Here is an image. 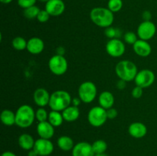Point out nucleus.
Returning <instances> with one entry per match:
<instances>
[{
	"label": "nucleus",
	"mask_w": 157,
	"mask_h": 156,
	"mask_svg": "<svg viewBox=\"0 0 157 156\" xmlns=\"http://www.w3.org/2000/svg\"><path fill=\"white\" fill-rule=\"evenodd\" d=\"M36 130L38 135L41 139H51L55 135V127L48 121L38 122Z\"/></svg>",
	"instance_id": "obj_15"
},
{
	"label": "nucleus",
	"mask_w": 157,
	"mask_h": 156,
	"mask_svg": "<svg viewBox=\"0 0 157 156\" xmlns=\"http://www.w3.org/2000/svg\"><path fill=\"white\" fill-rule=\"evenodd\" d=\"M27 42L24 38L21 36L15 37L13 38L12 41V45L13 48L16 50H24L25 49L27 48Z\"/></svg>",
	"instance_id": "obj_25"
},
{
	"label": "nucleus",
	"mask_w": 157,
	"mask_h": 156,
	"mask_svg": "<svg viewBox=\"0 0 157 156\" xmlns=\"http://www.w3.org/2000/svg\"><path fill=\"white\" fill-rule=\"evenodd\" d=\"M51 15H49L48 12L45 9H44V10H41L39 12L38 16H37V20H38L40 23H45L48 21Z\"/></svg>",
	"instance_id": "obj_32"
},
{
	"label": "nucleus",
	"mask_w": 157,
	"mask_h": 156,
	"mask_svg": "<svg viewBox=\"0 0 157 156\" xmlns=\"http://www.w3.org/2000/svg\"><path fill=\"white\" fill-rule=\"evenodd\" d=\"M57 145L58 148L64 151H72L73 148L75 147V144L74 140L67 136H60L57 140Z\"/></svg>",
	"instance_id": "obj_22"
},
{
	"label": "nucleus",
	"mask_w": 157,
	"mask_h": 156,
	"mask_svg": "<svg viewBox=\"0 0 157 156\" xmlns=\"http://www.w3.org/2000/svg\"><path fill=\"white\" fill-rule=\"evenodd\" d=\"M72 156H94L92 144L87 142H81L75 144L71 151Z\"/></svg>",
	"instance_id": "obj_13"
},
{
	"label": "nucleus",
	"mask_w": 157,
	"mask_h": 156,
	"mask_svg": "<svg viewBox=\"0 0 157 156\" xmlns=\"http://www.w3.org/2000/svg\"><path fill=\"white\" fill-rule=\"evenodd\" d=\"M104 35H106L107 38L109 39H113V38H119L121 36V32L118 28H115L110 26L106 28H104Z\"/></svg>",
	"instance_id": "obj_30"
},
{
	"label": "nucleus",
	"mask_w": 157,
	"mask_h": 156,
	"mask_svg": "<svg viewBox=\"0 0 157 156\" xmlns=\"http://www.w3.org/2000/svg\"><path fill=\"white\" fill-rule=\"evenodd\" d=\"M56 54L63 55V56H64V53H65V49L63 47H58L56 50Z\"/></svg>",
	"instance_id": "obj_39"
},
{
	"label": "nucleus",
	"mask_w": 157,
	"mask_h": 156,
	"mask_svg": "<svg viewBox=\"0 0 157 156\" xmlns=\"http://www.w3.org/2000/svg\"><path fill=\"white\" fill-rule=\"evenodd\" d=\"M0 1H1V2L2 3V4L7 5V4H9V3L12 2L13 0H0Z\"/></svg>",
	"instance_id": "obj_42"
},
{
	"label": "nucleus",
	"mask_w": 157,
	"mask_h": 156,
	"mask_svg": "<svg viewBox=\"0 0 157 156\" xmlns=\"http://www.w3.org/2000/svg\"><path fill=\"white\" fill-rule=\"evenodd\" d=\"M72 98L70 93L66 90H58L51 94L49 107L52 110L62 112L71 104Z\"/></svg>",
	"instance_id": "obj_3"
},
{
	"label": "nucleus",
	"mask_w": 157,
	"mask_h": 156,
	"mask_svg": "<svg viewBox=\"0 0 157 156\" xmlns=\"http://www.w3.org/2000/svg\"><path fill=\"white\" fill-rule=\"evenodd\" d=\"M38 1L42 2H47L49 1V0H38Z\"/></svg>",
	"instance_id": "obj_44"
},
{
	"label": "nucleus",
	"mask_w": 157,
	"mask_h": 156,
	"mask_svg": "<svg viewBox=\"0 0 157 156\" xmlns=\"http://www.w3.org/2000/svg\"><path fill=\"white\" fill-rule=\"evenodd\" d=\"M122 0H109L107 2V8L111 11L113 13L118 12L122 9L123 8Z\"/></svg>",
	"instance_id": "obj_28"
},
{
	"label": "nucleus",
	"mask_w": 157,
	"mask_h": 156,
	"mask_svg": "<svg viewBox=\"0 0 157 156\" xmlns=\"http://www.w3.org/2000/svg\"><path fill=\"white\" fill-rule=\"evenodd\" d=\"M94 156H108V155L104 152V153H101V154H95Z\"/></svg>",
	"instance_id": "obj_43"
},
{
	"label": "nucleus",
	"mask_w": 157,
	"mask_h": 156,
	"mask_svg": "<svg viewBox=\"0 0 157 156\" xmlns=\"http://www.w3.org/2000/svg\"><path fill=\"white\" fill-rule=\"evenodd\" d=\"M90 18L95 25L106 28L112 26L114 21V15L108 8L95 7L90 11Z\"/></svg>",
	"instance_id": "obj_1"
},
{
	"label": "nucleus",
	"mask_w": 157,
	"mask_h": 156,
	"mask_svg": "<svg viewBox=\"0 0 157 156\" xmlns=\"http://www.w3.org/2000/svg\"><path fill=\"white\" fill-rule=\"evenodd\" d=\"M33 149L36 151L38 155L49 156L54 151V144L50 139L39 138L35 140Z\"/></svg>",
	"instance_id": "obj_11"
},
{
	"label": "nucleus",
	"mask_w": 157,
	"mask_h": 156,
	"mask_svg": "<svg viewBox=\"0 0 157 156\" xmlns=\"http://www.w3.org/2000/svg\"><path fill=\"white\" fill-rule=\"evenodd\" d=\"M156 33V26L153 21H144L139 24L136 34L139 39L147 41L152 39Z\"/></svg>",
	"instance_id": "obj_8"
},
{
	"label": "nucleus",
	"mask_w": 157,
	"mask_h": 156,
	"mask_svg": "<svg viewBox=\"0 0 157 156\" xmlns=\"http://www.w3.org/2000/svg\"><path fill=\"white\" fill-rule=\"evenodd\" d=\"M63 118L65 122H73L76 121L80 116V110L78 107L73 105L69 106L68 107L61 112Z\"/></svg>",
	"instance_id": "obj_20"
},
{
	"label": "nucleus",
	"mask_w": 157,
	"mask_h": 156,
	"mask_svg": "<svg viewBox=\"0 0 157 156\" xmlns=\"http://www.w3.org/2000/svg\"><path fill=\"white\" fill-rule=\"evenodd\" d=\"M108 119L107 115V110L100 106H94L89 110L87 114V120L90 125L93 127H101Z\"/></svg>",
	"instance_id": "obj_6"
},
{
	"label": "nucleus",
	"mask_w": 157,
	"mask_h": 156,
	"mask_svg": "<svg viewBox=\"0 0 157 156\" xmlns=\"http://www.w3.org/2000/svg\"><path fill=\"white\" fill-rule=\"evenodd\" d=\"M115 73L118 78L126 82L134 80L138 73V69L133 61L124 60L117 64L115 67Z\"/></svg>",
	"instance_id": "obj_4"
},
{
	"label": "nucleus",
	"mask_w": 157,
	"mask_h": 156,
	"mask_svg": "<svg viewBox=\"0 0 157 156\" xmlns=\"http://www.w3.org/2000/svg\"><path fill=\"white\" fill-rule=\"evenodd\" d=\"M35 142V140L34 139L33 136L28 133H23V134L20 135L18 139V145L20 146V148L25 151H30V150L33 149Z\"/></svg>",
	"instance_id": "obj_21"
},
{
	"label": "nucleus",
	"mask_w": 157,
	"mask_h": 156,
	"mask_svg": "<svg viewBox=\"0 0 157 156\" xmlns=\"http://www.w3.org/2000/svg\"><path fill=\"white\" fill-rule=\"evenodd\" d=\"M126 46L119 38L110 39L106 44V51L112 58H120L125 53Z\"/></svg>",
	"instance_id": "obj_10"
},
{
	"label": "nucleus",
	"mask_w": 157,
	"mask_h": 156,
	"mask_svg": "<svg viewBox=\"0 0 157 156\" xmlns=\"http://www.w3.org/2000/svg\"><path fill=\"white\" fill-rule=\"evenodd\" d=\"M142 17L144 21H150L152 17V14L150 11H144L142 14Z\"/></svg>",
	"instance_id": "obj_37"
},
{
	"label": "nucleus",
	"mask_w": 157,
	"mask_h": 156,
	"mask_svg": "<svg viewBox=\"0 0 157 156\" xmlns=\"http://www.w3.org/2000/svg\"><path fill=\"white\" fill-rule=\"evenodd\" d=\"M133 51L136 55L142 58L150 56L152 52V47L147 41L138 39L137 41L133 45Z\"/></svg>",
	"instance_id": "obj_16"
},
{
	"label": "nucleus",
	"mask_w": 157,
	"mask_h": 156,
	"mask_svg": "<svg viewBox=\"0 0 157 156\" xmlns=\"http://www.w3.org/2000/svg\"><path fill=\"white\" fill-rule=\"evenodd\" d=\"M144 89L142 87H139V86H136L132 90L131 95L133 98L135 99H140L141 96H143V93H144Z\"/></svg>",
	"instance_id": "obj_34"
},
{
	"label": "nucleus",
	"mask_w": 157,
	"mask_h": 156,
	"mask_svg": "<svg viewBox=\"0 0 157 156\" xmlns=\"http://www.w3.org/2000/svg\"><path fill=\"white\" fill-rule=\"evenodd\" d=\"M0 119L3 125L6 126H12L15 124V113L12 110L6 109L1 113Z\"/></svg>",
	"instance_id": "obj_23"
},
{
	"label": "nucleus",
	"mask_w": 157,
	"mask_h": 156,
	"mask_svg": "<svg viewBox=\"0 0 157 156\" xmlns=\"http://www.w3.org/2000/svg\"><path fill=\"white\" fill-rule=\"evenodd\" d=\"M44 49V43L43 40L40 38L33 37L28 40L27 48L26 50L30 54L37 55L41 54Z\"/></svg>",
	"instance_id": "obj_18"
},
{
	"label": "nucleus",
	"mask_w": 157,
	"mask_h": 156,
	"mask_svg": "<svg viewBox=\"0 0 157 156\" xmlns=\"http://www.w3.org/2000/svg\"><path fill=\"white\" fill-rule=\"evenodd\" d=\"M48 68L53 74L61 76L67 72L68 63L63 55L55 54L49 59Z\"/></svg>",
	"instance_id": "obj_7"
},
{
	"label": "nucleus",
	"mask_w": 157,
	"mask_h": 156,
	"mask_svg": "<svg viewBox=\"0 0 157 156\" xmlns=\"http://www.w3.org/2000/svg\"><path fill=\"white\" fill-rule=\"evenodd\" d=\"M92 148H93L94 154H101L104 153L107 149V142L102 139H98L92 144Z\"/></svg>",
	"instance_id": "obj_26"
},
{
	"label": "nucleus",
	"mask_w": 157,
	"mask_h": 156,
	"mask_svg": "<svg viewBox=\"0 0 157 156\" xmlns=\"http://www.w3.org/2000/svg\"><path fill=\"white\" fill-rule=\"evenodd\" d=\"M107 118L109 119H113L117 116L118 113H117V110L116 109H114L113 107L112 108L108 109L107 110Z\"/></svg>",
	"instance_id": "obj_35"
},
{
	"label": "nucleus",
	"mask_w": 157,
	"mask_h": 156,
	"mask_svg": "<svg viewBox=\"0 0 157 156\" xmlns=\"http://www.w3.org/2000/svg\"><path fill=\"white\" fill-rule=\"evenodd\" d=\"M137 34L133 32H127L124 34V42L128 44H133L137 41L138 40Z\"/></svg>",
	"instance_id": "obj_31"
},
{
	"label": "nucleus",
	"mask_w": 157,
	"mask_h": 156,
	"mask_svg": "<svg viewBox=\"0 0 157 156\" xmlns=\"http://www.w3.org/2000/svg\"><path fill=\"white\" fill-rule=\"evenodd\" d=\"M37 0H18V5L23 9L35 6Z\"/></svg>",
	"instance_id": "obj_33"
},
{
	"label": "nucleus",
	"mask_w": 157,
	"mask_h": 156,
	"mask_svg": "<svg viewBox=\"0 0 157 156\" xmlns=\"http://www.w3.org/2000/svg\"><path fill=\"white\" fill-rule=\"evenodd\" d=\"M41 11V9L36 6H33L32 7H29L28 9H24V14L25 17L28 19H34V18H37L38 13Z\"/></svg>",
	"instance_id": "obj_27"
},
{
	"label": "nucleus",
	"mask_w": 157,
	"mask_h": 156,
	"mask_svg": "<svg viewBox=\"0 0 157 156\" xmlns=\"http://www.w3.org/2000/svg\"><path fill=\"white\" fill-rule=\"evenodd\" d=\"M35 120V111L31 106L24 104L15 112V125L21 128H27Z\"/></svg>",
	"instance_id": "obj_2"
},
{
	"label": "nucleus",
	"mask_w": 157,
	"mask_h": 156,
	"mask_svg": "<svg viewBox=\"0 0 157 156\" xmlns=\"http://www.w3.org/2000/svg\"><path fill=\"white\" fill-rule=\"evenodd\" d=\"M28 156H38V154L36 153V151H35L34 149L30 150L29 151V153H28Z\"/></svg>",
	"instance_id": "obj_41"
},
{
	"label": "nucleus",
	"mask_w": 157,
	"mask_h": 156,
	"mask_svg": "<svg viewBox=\"0 0 157 156\" xmlns=\"http://www.w3.org/2000/svg\"><path fill=\"white\" fill-rule=\"evenodd\" d=\"M114 96L110 91H103L98 96V102L100 106L105 110H108L113 107L114 104Z\"/></svg>",
	"instance_id": "obj_19"
},
{
	"label": "nucleus",
	"mask_w": 157,
	"mask_h": 156,
	"mask_svg": "<svg viewBox=\"0 0 157 156\" xmlns=\"http://www.w3.org/2000/svg\"><path fill=\"white\" fill-rule=\"evenodd\" d=\"M38 156H40V155H38Z\"/></svg>",
	"instance_id": "obj_45"
},
{
	"label": "nucleus",
	"mask_w": 157,
	"mask_h": 156,
	"mask_svg": "<svg viewBox=\"0 0 157 156\" xmlns=\"http://www.w3.org/2000/svg\"><path fill=\"white\" fill-rule=\"evenodd\" d=\"M1 156H17V155L15 154V153L12 152V151H4V152L1 154Z\"/></svg>",
	"instance_id": "obj_40"
},
{
	"label": "nucleus",
	"mask_w": 157,
	"mask_h": 156,
	"mask_svg": "<svg viewBox=\"0 0 157 156\" xmlns=\"http://www.w3.org/2000/svg\"><path fill=\"white\" fill-rule=\"evenodd\" d=\"M81 100L79 97H75L72 99L71 104L73 106H75L78 107L80 105H81Z\"/></svg>",
	"instance_id": "obj_38"
},
{
	"label": "nucleus",
	"mask_w": 157,
	"mask_h": 156,
	"mask_svg": "<svg viewBox=\"0 0 157 156\" xmlns=\"http://www.w3.org/2000/svg\"><path fill=\"white\" fill-rule=\"evenodd\" d=\"M45 9L51 16L58 17L64 13L65 4L63 0H49L45 3Z\"/></svg>",
	"instance_id": "obj_12"
},
{
	"label": "nucleus",
	"mask_w": 157,
	"mask_h": 156,
	"mask_svg": "<svg viewBox=\"0 0 157 156\" xmlns=\"http://www.w3.org/2000/svg\"><path fill=\"white\" fill-rule=\"evenodd\" d=\"M51 94L46 89L38 88L33 93V99L35 105L38 107H44L48 106Z\"/></svg>",
	"instance_id": "obj_14"
},
{
	"label": "nucleus",
	"mask_w": 157,
	"mask_h": 156,
	"mask_svg": "<svg viewBox=\"0 0 157 156\" xmlns=\"http://www.w3.org/2000/svg\"><path fill=\"white\" fill-rule=\"evenodd\" d=\"M48 121L55 128H56V127L61 126L64 120V118H63L61 112L51 110V112L48 114Z\"/></svg>",
	"instance_id": "obj_24"
},
{
	"label": "nucleus",
	"mask_w": 157,
	"mask_h": 156,
	"mask_svg": "<svg viewBox=\"0 0 157 156\" xmlns=\"http://www.w3.org/2000/svg\"><path fill=\"white\" fill-rule=\"evenodd\" d=\"M48 114L49 113L44 107H38V110L35 111V119L38 122H45L48 119Z\"/></svg>",
	"instance_id": "obj_29"
},
{
	"label": "nucleus",
	"mask_w": 157,
	"mask_h": 156,
	"mask_svg": "<svg viewBox=\"0 0 157 156\" xmlns=\"http://www.w3.org/2000/svg\"><path fill=\"white\" fill-rule=\"evenodd\" d=\"M98 95V89L96 85L91 81H85L80 85L78 88V97L81 102L84 103H90L93 102Z\"/></svg>",
	"instance_id": "obj_5"
},
{
	"label": "nucleus",
	"mask_w": 157,
	"mask_h": 156,
	"mask_svg": "<svg viewBox=\"0 0 157 156\" xmlns=\"http://www.w3.org/2000/svg\"><path fill=\"white\" fill-rule=\"evenodd\" d=\"M126 83H127L126 81L123 80L119 79V80H118L117 82V84H116V87L118 89V90H124V89H125V87H126V86H127Z\"/></svg>",
	"instance_id": "obj_36"
},
{
	"label": "nucleus",
	"mask_w": 157,
	"mask_h": 156,
	"mask_svg": "<svg viewBox=\"0 0 157 156\" xmlns=\"http://www.w3.org/2000/svg\"><path fill=\"white\" fill-rule=\"evenodd\" d=\"M155 79H156V76L153 71L149 69H144L138 71L134 79V82L136 86H139L144 89L153 85Z\"/></svg>",
	"instance_id": "obj_9"
},
{
	"label": "nucleus",
	"mask_w": 157,
	"mask_h": 156,
	"mask_svg": "<svg viewBox=\"0 0 157 156\" xmlns=\"http://www.w3.org/2000/svg\"><path fill=\"white\" fill-rule=\"evenodd\" d=\"M128 132L134 139H142L147 134V127L143 122H133L129 125Z\"/></svg>",
	"instance_id": "obj_17"
}]
</instances>
